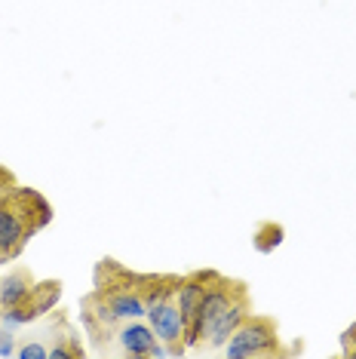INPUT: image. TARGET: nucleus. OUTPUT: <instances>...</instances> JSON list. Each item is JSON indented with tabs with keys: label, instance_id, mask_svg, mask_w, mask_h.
<instances>
[{
	"label": "nucleus",
	"instance_id": "1",
	"mask_svg": "<svg viewBox=\"0 0 356 359\" xmlns=\"http://www.w3.org/2000/svg\"><path fill=\"white\" fill-rule=\"evenodd\" d=\"M50 218V203L37 191L15 187L10 194H0V261H13L25 249L28 236L40 231Z\"/></svg>",
	"mask_w": 356,
	"mask_h": 359
},
{
	"label": "nucleus",
	"instance_id": "2",
	"mask_svg": "<svg viewBox=\"0 0 356 359\" xmlns=\"http://www.w3.org/2000/svg\"><path fill=\"white\" fill-rule=\"evenodd\" d=\"M242 289H246V285L237 283V280H228V276H218V273L209 276L206 295H203V301H200L197 316H193V323L188 325V329H184V341H188V350H193V347L203 344L206 329L212 325V320H215L218 313H221L224 307L231 304L233 298L240 295Z\"/></svg>",
	"mask_w": 356,
	"mask_h": 359
},
{
	"label": "nucleus",
	"instance_id": "3",
	"mask_svg": "<svg viewBox=\"0 0 356 359\" xmlns=\"http://www.w3.org/2000/svg\"><path fill=\"white\" fill-rule=\"evenodd\" d=\"M231 359H255V356H273L280 353L277 323L271 316H249L237 332L221 347Z\"/></svg>",
	"mask_w": 356,
	"mask_h": 359
},
{
	"label": "nucleus",
	"instance_id": "4",
	"mask_svg": "<svg viewBox=\"0 0 356 359\" xmlns=\"http://www.w3.org/2000/svg\"><path fill=\"white\" fill-rule=\"evenodd\" d=\"M148 323H151L153 334L169 347V356L188 353V341H184V316H182V310H178L175 295L148 307Z\"/></svg>",
	"mask_w": 356,
	"mask_h": 359
},
{
	"label": "nucleus",
	"instance_id": "5",
	"mask_svg": "<svg viewBox=\"0 0 356 359\" xmlns=\"http://www.w3.org/2000/svg\"><path fill=\"white\" fill-rule=\"evenodd\" d=\"M249 316H252V307H249V292L242 289L240 295L233 298L231 304L224 307L221 313H218L215 320H212V325H209V329H206L203 344H206L209 350H221L224 344H228V338H231V334L237 332L240 325L249 320Z\"/></svg>",
	"mask_w": 356,
	"mask_h": 359
},
{
	"label": "nucleus",
	"instance_id": "6",
	"mask_svg": "<svg viewBox=\"0 0 356 359\" xmlns=\"http://www.w3.org/2000/svg\"><path fill=\"white\" fill-rule=\"evenodd\" d=\"M114 341L120 344V353H126V356H148L160 338L153 334L151 323L126 320V323H120V325H117Z\"/></svg>",
	"mask_w": 356,
	"mask_h": 359
},
{
	"label": "nucleus",
	"instance_id": "7",
	"mask_svg": "<svg viewBox=\"0 0 356 359\" xmlns=\"http://www.w3.org/2000/svg\"><path fill=\"white\" fill-rule=\"evenodd\" d=\"M31 289H34V276H31L25 267H15L0 280V307H13L19 304L22 298L31 295Z\"/></svg>",
	"mask_w": 356,
	"mask_h": 359
},
{
	"label": "nucleus",
	"instance_id": "8",
	"mask_svg": "<svg viewBox=\"0 0 356 359\" xmlns=\"http://www.w3.org/2000/svg\"><path fill=\"white\" fill-rule=\"evenodd\" d=\"M280 243H282V227H277V224L258 227V233H255V249L258 252H271V249H277Z\"/></svg>",
	"mask_w": 356,
	"mask_h": 359
},
{
	"label": "nucleus",
	"instance_id": "9",
	"mask_svg": "<svg viewBox=\"0 0 356 359\" xmlns=\"http://www.w3.org/2000/svg\"><path fill=\"white\" fill-rule=\"evenodd\" d=\"M15 356L19 359H50V350L40 344V341H28V344L15 347Z\"/></svg>",
	"mask_w": 356,
	"mask_h": 359
},
{
	"label": "nucleus",
	"instance_id": "10",
	"mask_svg": "<svg viewBox=\"0 0 356 359\" xmlns=\"http://www.w3.org/2000/svg\"><path fill=\"white\" fill-rule=\"evenodd\" d=\"M0 356H15V334L6 325H0Z\"/></svg>",
	"mask_w": 356,
	"mask_h": 359
},
{
	"label": "nucleus",
	"instance_id": "11",
	"mask_svg": "<svg viewBox=\"0 0 356 359\" xmlns=\"http://www.w3.org/2000/svg\"><path fill=\"white\" fill-rule=\"evenodd\" d=\"M77 356H83L80 347H68V344H53L50 347V359H77Z\"/></svg>",
	"mask_w": 356,
	"mask_h": 359
},
{
	"label": "nucleus",
	"instance_id": "12",
	"mask_svg": "<svg viewBox=\"0 0 356 359\" xmlns=\"http://www.w3.org/2000/svg\"><path fill=\"white\" fill-rule=\"evenodd\" d=\"M344 344H347V353L356 356V325H353V329L344 334Z\"/></svg>",
	"mask_w": 356,
	"mask_h": 359
},
{
	"label": "nucleus",
	"instance_id": "13",
	"mask_svg": "<svg viewBox=\"0 0 356 359\" xmlns=\"http://www.w3.org/2000/svg\"><path fill=\"white\" fill-rule=\"evenodd\" d=\"M0 310H4V307H0Z\"/></svg>",
	"mask_w": 356,
	"mask_h": 359
}]
</instances>
